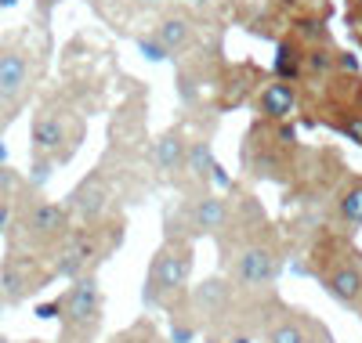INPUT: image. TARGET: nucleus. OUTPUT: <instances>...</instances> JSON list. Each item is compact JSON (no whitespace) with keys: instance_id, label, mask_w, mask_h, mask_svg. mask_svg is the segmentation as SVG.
Instances as JSON below:
<instances>
[{"instance_id":"20e7f679","label":"nucleus","mask_w":362,"mask_h":343,"mask_svg":"<svg viewBox=\"0 0 362 343\" xmlns=\"http://www.w3.org/2000/svg\"><path fill=\"white\" fill-rule=\"evenodd\" d=\"M192 271H196V242L177 231H163V242L148 257L141 282L145 311H163L167 315L177 303H185L192 289Z\"/></svg>"},{"instance_id":"b1692460","label":"nucleus","mask_w":362,"mask_h":343,"mask_svg":"<svg viewBox=\"0 0 362 343\" xmlns=\"http://www.w3.org/2000/svg\"><path fill=\"white\" fill-rule=\"evenodd\" d=\"M134 44H138V51H141L148 61H167V58H170V51L160 44V37H156V33H153V37H148V33H141Z\"/></svg>"},{"instance_id":"f03ea898","label":"nucleus","mask_w":362,"mask_h":343,"mask_svg":"<svg viewBox=\"0 0 362 343\" xmlns=\"http://www.w3.org/2000/svg\"><path fill=\"white\" fill-rule=\"evenodd\" d=\"M290 257H297L293 267L300 275L315 278L319 289L344 311H355L362 303V249L355 246L351 231L326 224L293 246Z\"/></svg>"},{"instance_id":"c756f323","label":"nucleus","mask_w":362,"mask_h":343,"mask_svg":"<svg viewBox=\"0 0 362 343\" xmlns=\"http://www.w3.org/2000/svg\"><path fill=\"white\" fill-rule=\"evenodd\" d=\"M351 8H355V11H362V0H351Z\"/></svg>"},{"instance_id":"cd10ccee","label":"nucleus","mask_w":362,"mask_h":343,"mask_svg":"<svg viewBox=\"0 0 362 343\" xmlns=\"http://www.w3.org/2000/svg\"><path fill=\"white\" fill-rule=\"evenodd\" d=\"M54 8H58V0H37V11L40 15H51Z\"/></svg>"},{"instance_id":"4468645a","label":"nucleus","mask_w":362,"mask_h":343,"mask_svg":"<svg viewBox=\"0 0 362 343\" xmlns=\"http://www.w3.org/2000/svg\"><path fill=\"white\" fill-rule=\"evenodd\" d=\"M51 278H54L51 257H33V253L11 249V253L4 257V264H0V296H4L8 303H18L29 293L44 289Z\"/></svg>"},{"instance_id":"4be33fe9","label":"nucleus","mask_w":362,"mask_h":343,"mask_svg":"<svg viewBox=\"0 0 362 343\" xmlns=\"http://www.w3.org/2000/svg\"><path fill=\"white\" fill-rule=\"evenodd\" d=\"M337 73V51L329 47V44H315L305 51V76L312 80H326V76H334Z\"/></svg>"},{"instance_id":"c85d7f7f","label":"nucleus","mask_w":362,"mask_h":343,"mask_svg":"<svg viewBox=\"0 0 362 343\" xmlns=\"http://www.w3.org/2000/svg\"><path fill=\"white\" fill-rule=\"evenodd\" d=\"M90 4H95V8H98V11H109V8H112V4H119V0H90Z\"/></svg>"},{"instance_id":"412c9836","label":"nucleus","mask_w":362,"mask_h":343,"mask_svg":"<svg viewBox=\"0 0 362 343\" xmlns=\"http://www.w3.org/2000/svg\"><path fill=\"white\" fill-rule=\"evenodd\" d=\"M276 76L286 80V83H297L300 76H305V47H300L297 40H283L276 47Z\"/></svg>"},{"instance_id":"a878e982","label":"nucleus","mask_w":362,"mask_h":343,"mask_svg":"<svg viewBox=\"0 0 362 343\" xmlns=\"http://www.w3.org/2000/svg\"><path fill=\"white\" fill-rule=\"evenodd\" d=\"M214 4H218V0H181V8H185V11H210Z\"/></svg>"},{"instance_id":"f8f14e48","label":"nucleus","mask_w":362,"mask_h":343,"mask_svg":"<svg viewBox=\"0 0 362 343\" xmlns=\"http://www.w3.org/2000/svg\"><path fill=\"white\" fill-rule=\"evenodd\" d=\"M192 131L189 123H170L167 131H160L145 148V163L148 174H153L156 184H167V188L177 192L181 174H185V160H189V145H192Z\"/></svg>"},{"instance_id":"0eeeda50","label":"nucleus","mask_w":362,"mask_h":343,"mask_svg":"<svg viewBox=\"0 0 362 343\" xmlns=\"http://www.w3.org/2000/svg\"><path fill=\"white\" fill-rule=\"evenodd\" d=\"M40 318L62 322V343H95L102 318H105V296L98 286V275H83L66 286L51 307H40Z\"/></svg>"},{"instance_id":"ddd939ff","label":"nucleus","mask_w":362,"mask_h":343,"mask_svg":"<svg viewBox=\"0 0 362 343\" xmlns=\"http://www.w3.org/2000/svg\"><path fill=\"white\" fill-rule=\"evenodd\" d=\"M261 343H337V339L329 332V325L322 318H315L312 311L297 307L290 300H279Z\"/></svg>"},{"instance_id":"9b49d317","label":"nucleus","mask_w":362,"mask_h":343,"mask_svg":"<svg viewBox=\"0 0 362 343\" xmlns=\"http://www.w3.org/2000/svg\"><path fill=\"white\" fill-rule=\"evenodd\" d=\"M80 138H83V127L58 109H40L33 116V127H29L33 155L37 160H47V163L73 160V152L80 148Z\"/></svg>"},{"instance_id":"6e6552de","label":"nucleus","mask_w":362,"mask_h":343,"mask_svg":"<svg viewBox=\"0 0 362 343\" xmlns=\"http://www.w3.org/2000/svg\"><path fill=\"white\" fill-rule=\"evenodd\" d=\"M283 293H235L232 303L225 307V315L218 318V325L203 336V343H261L272 315H276Z\"/></svg>"},{"instance_id":"f257e3e1","label":"nucleus","mask_w":362,"mask_h":343,"mask_svg":"<svg viewBox=\"0 0 362 343\" xmlns=\"http://www.w3.org/2000/svg\"><path fill=\"white\" fill-rule=\"evenodd\" d=\"M218 271L235 286V293H276L290 260V242L283 224L268 217L254 192L239 188L232 195V221L214 239Z\"/></svg>"},{"instance_id":"6ab92c4d","label":"nucleus","mask_w":362,"mask_h":343,"mask_svg":"<svg viewBox=\"0 0 362 343\" xmlns=\"http://www.w3.org/2000/svg\"><path fill=\"white\" fill-rule=\"evenodd\" d=\"M156 37H160V44L170 51V58H185V54H192V47L199 44V25L192 22L189 11H167V15L156 22Z\"/></svg>"},{"instance_id":"1a4fd4ad","label":"nucleus","mask_w":362,"mask_h":343,"mask_svg":"<svg viewBox=\"0 0 362 343\" xmlns=\"http://www.w3.org/2000/svg\"><path fill=\"white\" fill-rule=\"evenodd\" d=\"M232 221V195L221 192H192V195H181L174 203V210L167 213L163 231H177L192 242L199 239H218Z\"/></svg>"},{"instance_id":"7ed1b4c3","label":"nucleus","mask_w":362,"mask_h":343,"mask_svg":"<svg viewBox=\"0 0 362 343\" xmlns=\"http://www.w3.org/2000/svg\"><path fill=\"white\" fill-rule=\"evenodd\" d=\"M305 152L308 148H300L297 131L290 123H268L257 116V123L247 131L243 145H239V167H243L250 181L290 188L293 177L300 174Z\"/></svg>"},{"instance_id":"393cba45","label":"nucleus","mask_w":362,"mask_h":343,"mask_svg":"<svg viewBox=\"0 0 362 343\" xmlns=\"http://www.w3.org/2000/svg\"><path fill=\"white\" fill-rule=\"evenodd\" d=\"M15 210H18V199H15L11 192H0V235L11 231V224H15Z\"/></svg>"},{"instance_id":"423d86ee","label":"nucleus","mask_w":362,"mask_h":343,"mask_svg":"<svg viewBox=\"0 0 362 343\" xmlns=\"http://www.w3.org/2000/svg\"><path fill=\"white\" fill-rule=\"evenodd\" d=\"M69 231H73V217H69L66 203L25 199L15 210V224L8 235H11V249H18V253L51 257Z\"/></svg>"},{"instance_id":"aec40b11","label":"nucleus","mask_w":362,"mask_h":343,"mask_svg":"<svg viewBox=\"0 0 362 343\" xmlns=\"http://www.w3.org/2000/svg\"><path fill=\"white\" fill-rule=\"evenodd\" d=\"M29 76H33V69H29L25 51L18 47L0 51V105H18L29 90Z\"/></svg>"},{"instance_id":"dca6fc26","label":"nucleus","mask_w":362,"mask_h":343,"mask_svg":"<svg viewBox=\"0 0 362 343\" xmlns=\"http://www.w3.org/2000/svg\"><path fill=\"white\" fill-rule=\"evenodd\" d=\"M214 181L228 184V177L221 174L218 160H214V145H210L206 134H196L189 145V160H185V174H181L177 195H192V192H210Z\"/></svg>"},{"instance_id":"f3484780","label":"nucleus","mask_w":362,"mask_h":343,"mask_svg":"<svg viewBox=\"0 0 362 343\" xmlns=\"http://www.w3.org/2000/svg\"><path fill=\"white\" fill-rule=\"evenodd\" d=\"M297 105H300L297 87L286 83V80H279V76L264 80L261 90L254 95V109H257V116L268 119V123H290V116L297 112Z\"/></svg>"},{"instance_id":"5701e85b","label":"nucleus","mask_w":362,"mask_h":343,"mask_svg":"<svg viewBox=\"0 0 362 343\" xmlns=\"http://www.w3.org/2000/svg\"><path fill=\"white\" fill-rule=\"evenodd\" d=\"M109 343H170V339L163 336V329L153 318H138L134 325H127V329H119L116 336H109Z\"/></svg>"},{"instance_id":"a211bd4d","label":"nucleus","mask_w":362,"mask_h":343,"mask_svg":"<svg viewBox=\"0 0 362 343\" xmlns=\"http://www.w3.org/2000/svg\"><path fill=\"white\" fill-rule=\"evenodd\" d=\"M326 224H334L341 231H358L362 228V174H348V181L337 188V195L329 199Z\"/></svg>"},{"instance_id":"bb28decb","label":"nucleus","mask_w":362,"mask_h":343,"mask_svg":"<svg viewBox=\"0 0 362 343\" xmlns=\"http://www.w3.org/2000/svg\"><path fill=\"white\" fill-rule=\"evenodd\" d=\"M134 4H138L141 11H163V8L170 4V0H134Z\"/></svg>"},{"instance_id":"9d476101","label":"nucleus","mask_w":362,"mask_h":343,"mask_svg":"<svg viewBox=\"0 0 362 343\" xmlns=\"http://www.w3.org/2000/svg\"><path fill=\"white\" fill-rule=\"evenodd\" d=\"M66 210H69L76 228H102V224H112V221H124L119 199H116V181L105 167L90 170L66 195Z\"/></svg>"},{"instance_id":"7c9ffc66","label":"nucleus","mask_w":362,"mask_h":343,"mask_svg":"<svg viewBox=\"0 0 362 343\" xmlns=\"http://www.w3.org/2000/svg\"><path fill=\"white\" fill-rule=\"evenodd\" d=\"M355 315H358V325H362V303H358V307H355Z\"/></svg>"},{"instance_id":"39448f33","label":"nucleus","mask_w":362,"mask_h":343,"mask_svg":"<svg viewBox=\"0 0 362 343\" xmlns=\"http://www.w3.org/2000/svg\"><path fill=\"white\" fill-rule=\"evenodd\" d=\"M124 235H127V221H112L102 228H76L73 224V231L62 239V246L51 253L54 278L76 282L83 275H98V264L116 253Z\"/></svg>"},{"instance_id":"2eb2a0df","label":"nucleus","mask_w":362,"mask_h":343,"mask_svg":"<svg viewBox=\"0 0 362 343\" xmlns=\"http://www.w3.org/2000/svg\"><path fill=\"white\" fill-rule=\"evenodd\" d=\"M232 296H235V286L228 282V278H225L221 271L206 275L203 282H192L189 300H185V311H189V318H192V325H196L199 339L218 325V318L225 315V307L232 303Z\"/></svg>"}]
</instances>
